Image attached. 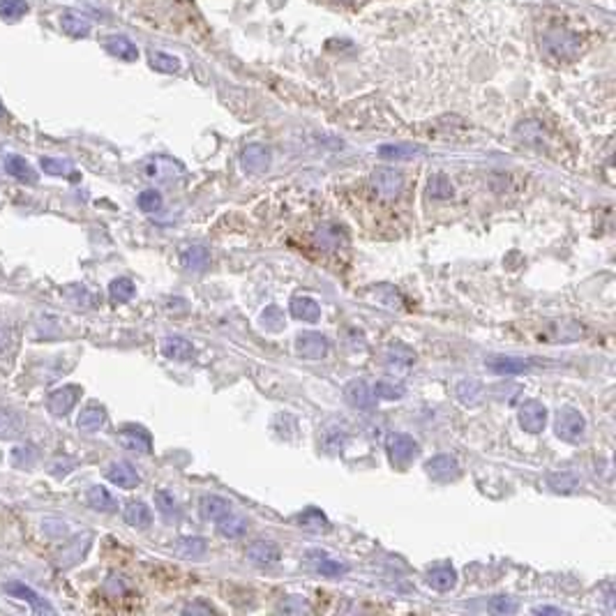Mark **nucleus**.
Segmentation results:
<instances>
[{"mask_svg":"<svg viewBox=\"0 0 616 616\" xmlns=\"http://www.w3.org/2000/svg\"><path fill=\"white\" fill-rule=\"evenodd\" d=\"M556 436L568 441V444H577L586 431V420L579 411L575 409H563L556 416Z\"/></svg>","mask_w":616,"mask_h":616,"instance_id":"1","label":"nucleus"},{"mask_svg":"<svg viewBox=\"0 0 616 616\" xmlns=\"http://www.w3.org/2000/svg\"><path fill=\"white\" fill-rule=\"evenodd\" d=\"M296 353L300 358H305V361H321V358H326L328 351H330V342L326 339V335L321 333H300L296 337Z\"/></svg>","mask_w":616,"mask_h":616,"instance_id":"2","label":"nucleus"},{"mask_svg":"<svg viewBox=\"0 0 616 616\" xmlns=\"http://www.w3.org/2000/svg\"><path fill=\"white\" fill-rule=\"evenodd\" d=\"M547 422V409L536 400H527L519 409V425L529 434H540Z\"/></svg>","mask_w":616,"mask_h":616,"instance_id":"3","label":"nucleus"},{"mask_svg":"<svg viewBox=\"0 0 616 616\" xmlns=\"http://www.w3.org/2000/svg\"><path fill=\"white\" fill-rule=\"evenodd\" d=\"M385 448H388V455L395 464H409L420 450L418 441H413L409 434H390L385 441Z\"/></svg>","mask_w":616,"mask_h":616,"instance_id":"4","label":"nucleus"},{"mask_svg":"<svg viewBox=\"0 0 616 616\" xmlns=\"http://www.w3.org/2000/svg\"><path fill=\"white\" fill-rule=\"evenodd\" d=\"M309 566L324 577H344L348 573V563L342 559H337L328 551H309L307 554Z\"/></svg>","mask_w":616,"mask_h":616,"instance_id":"5","label":"nucleus"},{"mask_svg":"<svg viewBox=\"0 0 616 616\" xmlns=\"http://www.w3.org/2000/svg\"><path fill=\"white\" fill-rule=\"evenodd\" d=\"M79 395H81L79 385H62V388L53 390L47 397V409L58 418L67 416V413L75 409V404L79 402Z\"/></svg>","mask_w":616,"mask_h":616,"instance_id":"6","label":"nucleus"},{"mask_svg":"<svg viewBox=\"0 0 616 616\" xmlns=\"http://www.w3.org/2000/svg\"><path fill=\"white\" fill-rule=\"evenodd\" d=\"M372 182H374V189L379 192V197L383 199H397L400 192L404 187V178L400 171L395 169H376L374 176H372Z\"/></svg>","mask_w":616,"mask_h":616,"instance_id":"7","label":"nucleus"},{"mask_svg":"<svg viewBox=\"0 0 616 616\" xmlns=\"http://www.w3.org/2000/svg\"><path fill=\"white\" fill-rule=\"evenodd\" d=\"M5 591L10 593V595H14V598H19V600H26V603L33 607V612H38V614H53V612H56V610H53V605L47 600V598L40 595L38 591H33L31 586H26V584H21V582H7V584H5Z\"/></svg>","mask_w":616,"mask_h":616,"instance_id":"8","label":"nucleus"},{"mask_svg":"<svg viewBox=\"0 0 616 616\" xmlns=\"http://www.w3.org/2000/svg\"><path fill=\"white\" fill-rule=\"evenodd\" d=\"M106 480L116 487H123V490H134L141 483V475L130 462H114L106 468Z\"/></svg>","mask_w":616,"mask_h":616,"instance_id":"9","label":"nucleus"},{"mask_svg":"<svg viewBox=\"0 0 616 616\" xmlns=\"http://www.w3.org/2000/svg\"><path fill=\"white\" fill-rule=\"evenodd\" d=\"M487 370H492L499 376H515L522 372L531 370V361H524V358H515V356H494L485 361Z\"/></svg>","mask_w":616,"mask_h":616,"instance_id":"10","label":"nucleus"},{"mask_svg":"<svg viewBox=\"0 0 616 616\" xmlns=\"http://www.w3.org/2000/svg\"><path fill=\"white\" fill-rule=\"evenodd\" d=\"M247 561L254 566H275L280 561V549L270 540H256L247 547Z\"/></svg>","mask_w":616,"mask_h":616,"instance_id":"11","label":"nucleus"},{"mask_svg":"<svg viewBox=\"0 0 616 616\" xmlns=\"http://www.w3.org/2000/svg\"><path fill=\"white\" fill-rule=\"evenodd\" d=\"M344 397L353 409H372L376 404V392L365 381H351L344 388Z\"/></svg>","mask_w":616,"mask_h":616,"instance_id":"12","label":"nucleus"},{"mask_svg":"<svg viewBox=\"0 0 616 616\" xmlns=\"http://www.w3.org/2000/svg\"><path fill=\"white\" fill-rule=\"evenodd\" d=\"M180 263L185 270L192 273H204L210 263V254L204 245H185L180 250Z\"/></svg>","mask_w":616,"mask_h":616,"instance_id":"13","label":"nucleus"},{"mask_svg":"<svg viewBox=\"0 0 616 616\" xmlns=\"http://www.w3.org/2000/svg\"><path fill=\"white\" fill-rule=\"evenodd\" d=\"M427 473L434 478V480H453V478L459 475V464L455 457L450 455H436L431 457L429 462L425 464Z\"/></svg>","mask_w":616,"mask_h":616,"instance_id":"14","label":"nucleus"},{"mask_svg":"<svg viewBox=\"0 0 616 616\" xmlns=\"http://www.w3.org/2000/svg\"><path fill=\"white\" fill-rule=\"evenodd\" d=\"M162 353L169 358V361H189L194 356V346H192L189 339L178 337V335H169L162 339Z\"/></svg>","mask_w":616,"mask_h":616,"instance_id":"15","label":"nucleus"},{"mask_svg":"<svg viewBox=\"0 0 616 616\" xmlns=\"http://www.w3.org/2000/svg\"><path fill=\"white\" fill-rule=\"evenodd\" d=\"M121 444H123L127 450H134V453H141V455L150 453V448H153L148 431H145L143 427H134V425H132V427H123V431H121Z\"/></svg>","mask_w":616,"mask_h":616,"instance_id":"16","label":"nucleus"},{"mask_svg":"<svg viewBox=\"0 0 616 616\" xmlns=\"http://www.w3.org/2000/svg\"><path fill=\"white\" fill-rule=\"evenodd\" d=\"M455 582H457V573L450 563H439L434 568H429L427 584L431 588H436V591H450V588L455 586Z\"/></svg>","mask_w":616,"mask_h":616,"instance_id":"17","label":"nucleus"},{"mask_svg":"<svg viewBox=\"0 0 616 616\" xmlns=\"http://www.w3.org/2000/svg\"><path fill=\"white\" fill-rule=\"evenodd\" d=\"M291 314L300 319V321H307V324H317L321 319V307L314 298L309 296H296L291 300Z\"/></svg>","mask_w":616,"mask_h":616,"instance_id":"18","label":"nucleus"},{"mask_svg":"<svg viewBox=\"0 0 616 616\" xmlns=\"http://www.w3.org/2000/svg\"><path fill=\"white\" fill-rule=\"evenodd\" d=\"M104 420H106L104 407H99V404H88V407L79 413L77 425H79L81 431H86V434H93V431H97L99 427L104 425Z\"/></svg>","mask_w":616,"mask_h":616,"instance_id":"19","label":"nucleus"},{"mask_svg":"<svg viewBox=\"0 0 616 616\" xmlns=\"http://www.w3.org/2000/svg\"><path fill=\"white\" fill-rule=\"evenodd\" d=\"M23 431V420L16 411L0 407V441L19 439Z\"/></svg>","mask_w":616,"mask_h":616,"instance_id":"20","label":"nucleus"},{"mask_svg":"<svg viewBox=\"0 0 616 616\" xmlns=\"http://www.w3.org/2000/svg\"><path fill=\"white\" fill-rule=\"evenodd\" d=\"M86 499H88V505L90 508H95L99 512H114L118 508V501L116 496L106 490V487L102 485H93L90 490L86 492Z\"/></svg>","mask_w":616,"mask_h":616,"instance_id":"21","label":"nucleus"},{"mask_svg":"<svg viewBox=\"0 0 616 616\" xmlns=\"http://www.w3.org/2000/svg\"><path fill=\"white\" fill-rule=\"evenodd\" d=\"M180 171L182 169L178 167V164L173 160H167V158H155L145 164V176L155 178V180H171L173 176H178Z\"/></svg>","mask_w":616,"mask_h":616,"instance_id":"22","label":"nucleus"},{"mask_svg":"<svg viewBox=\"0 0 616 616\" xmlns=\"http://www.w3.org/2000/svg\"><path fill=\"white\" fill-rule=\"evenodd\" d=\"M125 522L134 529H145L153 524V512L143 501H132L125 508Z\"/></svg>","mask_w":616,"mask_h":616,"instance_id":"23","label":"nucleus"},{"mask_svg":"<svg viewBox=\"0 0 616 616\" xmlns=\"http://www.w3.org/2000/svg\"><path fill=\"white\" fill-rule=\"evenodd\" d=\"M217 531L222 533L224 538H241L247 531V519L231 510L217 519Z\"/></svg>","mask_w":616,"mask_h":616,"instance_id":"24","label":"nucleus"},{"mask_svg":"<svg viewBox=\"0 0 616 616\" xmlns=\"http://www.w3.org/2000/svg\"><path fill=\"white\" fill-rule=\"evenodd\" d=\"M60 28L65 31L70 38H86L90 33V21L86 16H81L79 12H65L60 16Z\"/></svg>","mask_w":616,"mask_h":616,"instance_id":"25","label":"nucleus"},{"mask_svg":"<svg viewBox=\"0 0 616 616\" xmlns=\"http://www.w3.org/2000/svg\"><path fill=\"white\" fill-rule=\"evenodd\" d=\"M233 508H231V503H229L224 496H217V494H208V496H204V499H201V512H204V517L206 519H213V522H217L219 517H222V515H226V512H231Z\"/></svg>","mask_w":616,"mask_h":616,"instance_id":"26","label":"nucleus"},{"mask_svg":"<svg viewBox=\"0 0 616 616\" xmlns=\"http://www.w3.org/2000/svg\"><path fill=\"white\" fill-rule=\"evenodd\" d=\"M268 150L263 145H247L245 153H243V167L250 171V173H261L265 167H268Z\"/></svg>","mask_w":616,"mask_h":616,"instance_id":"27","label":"nucleus"},{"mask_svg":"<svg viewBox=\"0 0 616 616\" xmlns=\"http://www.w3.org/2000/svg\"><path fill=\"white\" fill-rule=\"evenodd\" d=\"M5 171L10 173V176L23 180V182H35V180H38V173H35V169L23 158H19V155H7V158H5Z\"/></svg>","mask_w":616,"mask_h":616,"instance_id":"28","label":"nucleus"},{"mask_svg":"<svg viewBox=\"0 0 616 616\" xmlns=\"http://www.w3.org/2000/svg\"><path fill=\"white\" fill-rule=\"evenodd\" d=\"M483 385L473 381V379H466V381H459L457 383V400L464 404V407H478L483 402Z\"/></svg>","mask_w":616,"mask_h":616,"instance_id":"29","label":"nucleus"},{"mask_svg":"<svg viewBox=\"0 0 616 616\" xmlns=\"http://www.w3.org/2000/svg\"><path fill=\"white\" fill-rule=\"evenodd\" d=\"M42 169L44 173L49 176H65V178H77V171H75V164L70 160H62V158H42Z\"/></svg>","mask_w":616,"mask_h":616,"instance_id":"30","label":"nucleus"},{"mask_svg":"<svg viewBox=\"0 0 616 616\" xmlns=\"http://www.w3.org/2000/svg\"><path fill=\"white\" fill-rule=\"evenodd\" d=\"M106 51L111 53V56H118L123 60H136V56H139V51H136L134 44L130 40L121 38V35H116V38L106 42Z\"/></svg>","mask_w":616,"mask_h":616,"instance_id":"31","label":"nucleus"},{"mask_svg":"<svg viewBox=\"0 0 616 616\" xmlns=\"http://www.w3.org/2000/svg\"><path fill=\"white\" fill-rule=\"evenodd\" d=\"M344 441H346V431L339 425H328L324 429V436H321V444H324L328 453H339V450L344 448Z\"/></svg>","mask_w":616,"mask_h":616,"instance_id":"32","label":"nucleus"},{"mask_svg":"<svg viewBox=\"0 0 616 616\" xmlns=\"http://www.w3.org/2000/svg\"><path fill=\"white\" fill-rule=\"evenodd\" d=\"M134 282L130 277H118L109 284V296H111L114 302H127L134 296Z\"/></svg>","mask_w":616,"mask_h":616,"instance_id":"33","label":"nucleus"},{"mask_svg":"<svg viewBox=\"0 0 616 616\" xmlns=\"http://www.w3.org/2000/svg\"><path fill=\"white\" fill-rule=\"evenodd\" d=\"M28 3L26 0H0V16L7 21H16L28 14Z\"/></svg>","mask_w":616,"mask_h":616,"instance_id":"34","label":"nucleus"},{"mask_svg":"<svg viewBox=\"0 0 616 616\" xmlns=\"http://www.w3.org/2000/svg\"><path fill=\"white\" fill-rule=\"evenodd\" d=\"M176 551L180 556H185V559H199L206 551V542L201 538H182L178 542Z\"/></svg>","mask_w":616,"mask_h":616,"instance_id":"35","label":"nucleus"},{"mask_svg":"<svg viewBox=\"0 0 616 616\" xmlns=\"http://www.w3.org/2000/svg\"><path fill=\"white\" fill-rule=\"evenodd\" d=\"M150 65L158 70V72H164V75H173V72L180 67V62H178V58L169 56V53L153 51V53H150Z\"/></svg>","mask_w":616,"mask_h":616,"instance_id":"36","label":"nucleus"},{"mask_svg":"<svg viewBox=\"0 0 616 616\" xmlns=\"http://www.w3.org/2000/svg\"><path fill=\"white\" fill-rule=\"evenodd\" d=\"M298 522H300V527L307 529V531H324V529H328V519L317 508H309L307 512H302L298 517Z\"/></svg>","mask_w":616,"mask_h":616,"instance_id":"37","label":"nucleus"},{"mask_svg":"<svg viewBox=\"0 0 616 616\" xmlns=\"http://www.w3.org/2000/svg\"><path fill=\"white\" fill-rule=\"evenodd\" d=\"M136 204H139L143 213H158V210L162 208V194L155 189H145L139 194V199H136Z\"/></svg>","mask_w":616,"mask_h":616,"instance_id":"38","label":"nucleus"},{"mask_svg":"<svg viewBox=\"0 0 616 616\" xmlns=\"http://www.w3.org/2000/svg\"><path fill=\"white\" fill-rule=\"evenodd\" d=\"M418 148L413 145H383L379 150L381 158H388V160H409V158H416Z\"/></svg>","mask_w":616,"mask_h":616,"instance_id":"39","label":"nucleus"},{"mask_svg":"<svg viewBox=\"0 0 616 616\" xmlns=\"http://www.w3.org/2000/svg\"><path fill=\"white\" fill-rule=\"evenodd\" d=\"M35 459H38V453H35V448L31 446H21L12 450V464L19 468H31L35 464Z\"/></svg>","mask_w":616,"mask_h":616,"instance_id":"40","label":"nucleus"},{"mask_svg":"<svg viewBox=\"0 0 616 616\" xmlns=\"http://www.w3.org/2000/svg\"><path fill=\"white\" fill-rule=\"evenodd\" d=\"M549 485H551V490H554V492H573V490H577V487H579V480L575 475L563 473V475H551Z\"/></svg>","mask_w":616,"mask_h":616,"instance_id":"41","label":"nucleus"},{"mask_svg":"<svg viewBox=\"0 0 616 616\" xmlns=\"http://www.w3.org/2000/svg\"><path fill=\"white\" fill-rule=\"evenodd\" d=\"M429 194L434 199H448L450 194H453V187H450V182L446 176H434L429 180Z\"/></svg>","mask_w":616,"mask_h":616,"instance_id":"42","label":"nucleus"},{"mask_svg":"<svg viewBox=\"0 0 616 616\" xmlns=\"http://www.w3.org/2000/svg\"><path fill=\"white\" fill-rule=\"evenodd\" d=\"M261 326L268 328V330H280L284 326V317H282V309L280 307H268L261 314Z\"/></svg>","mask_w":616,"mask_h":616,"instance_id":"43","label":"nucleus"},{"mask_svg":"<svg viewBox=\"0 0 616 616\" xmlns=\"http://www.w3.org/2000/svg\"><path fill=\"white\" fill-rule=\"evenodd\" d=\"M155 501H158V508L164 515H178V503H176V499H173L171 492L160 490L158 494H155Z\"/></svg>","mask_w":616,"mask_h":616,"instance_id":"44","label":"nucleus"},{"mask_svg":"<svg viewBox=\"0 0 616 616\" xmlns=\"http://www.w3.org/2000/svg\"><path fill=\"white\" fill-rule=\"evenodd\" d=\"M374 392H376V397L400 400L402 395H404V385H390V383L381 381V383H376V385H374Z\"/></svg>","mask_w":616,"mask_h":616,"instance_id":"45","label":"nucleus"},{"mask_svg":"<svg viewBox=\"0 0 616 616\" xmlns=\"http://www.w3.org/2000/svg\"><path fill=\"white\" fill-rule=\"evenodd\" d=\"M72 466H75L72 459H53V462L49 464V473L51 475H65Z\"/></svg>","mask_w":616,"mask_h":616,"instance_id":"46","label":"nucleus"},{"mask_svg":"<svg viewBox=\"0 0 616 616\" xmlns=\"http://www.w3.org/2000/svg\"><path fill=\"white\" fill-rule=\"evenodd\" d=\"M492 610L499 614H512V612H517V603H508L505 598H496L492 603Z\"/></svg>","mask_w":616,"mask_h":616,"instance_id":"47","label":"nucleus"},{"mask_svg":"<svg viewBox=\"0 0 616 616\" xmlns=\"http://www.w3.org/2000/svg\"><path fill=\"white\" fill-rule=\"evenodd\" d=\"M536 614H561V610H556V607H538Z\"/></svg>","mask_w":616,"mask_h":616,"instance_id":"48","label":"nucleus"},{"mask_svg":"<svg viewBox=\"0 0 616 616\" xmlns=\"http://www.w3.org/2000/svg\"><path fill=\"white\" fill-rule=\"evenodd\" d=\"M3 116H5V111H3V104H0V118H3Z\"/></svg>","mask_w":616,"mask_h":616,"instance_id":"49","label":"nucleus"}]
</instances>
